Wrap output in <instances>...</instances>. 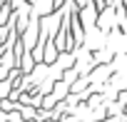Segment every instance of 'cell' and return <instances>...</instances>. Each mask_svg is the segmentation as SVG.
I'll use <instances>...</instances> for the list:
<instances>
[{
    "label": "cell",
    "instance_id": "6da1fadb",
    "mask_svg": "<svg viewBox=\"0 0 127 122\" xmlns=\"http://www.w3.org/2000/svg\"><path fill=\"white\" fill-rule=\"evenodd\" d=\"M57 57H60L57 47L52 45V40H47V42L42 45V60H40V62H45V65H55V62H57Z\"/></svg>",
    "mask_w": 127,
    "mask_h": 122
}]
</instances>
